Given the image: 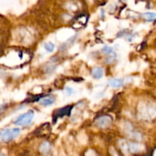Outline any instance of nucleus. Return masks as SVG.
<instances>
[{"mask_svg": "<svg viewBox=\"0 0 156 156\" xmlns=\"http://www.w3.org/2000/svg\"><path fill=\"white\" fill-rule=\"evenodd\" d=\"M139 116L144 120H152L156 118V107L151 104H142L139 107Z\"/></svg>", "mask_w": 156, "mask_h": 156, "instance_id": "nucleus-1", "label": "nucleus"}, {"mask_svg": "<svg viewBox=\"0 0 156 156\" xmlns=\"http://www.w3.org/2000/svg\"><path fill=\"white\" fill-rule=\"evenodd\" d=\"M20 134V129L19 128H12V129H5L4 131L1 132L0 136L2 137V140L5 142H8L18 136Z\"/></svg>", "mask_w": 156, "mask_h": 156, "instance_id": "nucleus-2", "label": "nucleus"}, {"mask_svg": "<svg viewBox=\"0 0 156 156\" xmlns=\"http://www.w3.org/2000/svg\"><path fill=\"white\" fill-rule=\"evenodd\" d=\"M34 116V112L33 110H29L25 114L19 116L15 124L18 126H26L32 121Z\"/></svg>", "mask_w": 156, "mask_h": 156, "instance_id": "nucleus-3", "label": "nucleus"}, {"mask_svg": "<svg viewBox=\"0 0 156 156\" xmlns=\"http://www.w3.org/2000/svg\"><path fill=\"white\" fill-rule=\"evenodd\" d=\"M111 123H112V119H111V117L110 116H100V117L97 118V120H95L96 126H97V127L102 128V129H104V128L110 126Z\"/></svg>", "mask_w": 156, "mask_h": 156, "instance_id": "nucleus-4", "label": "nucleus"}, {"mask_svg": "<svg viewBox=\"0 0 156 156\" xmlns=\"http://www.w3.org/2000/svg\"><path fill=\"white\" fill-rule=\"evenodd\" d=\"M104 76V70L101 67H95L92 69V76L96 79H100Z\"/></svg>", "mask_w": 156, "mask_h": 156, "instance_id": "nucleus-5", "label": "nucleus"}, {"mask_svg": "<svg viewBox=\"0 0 156 156\" xmlns=\"http://www.w3.org/2000/svg\"><path fill=\"white\" fill-rule=\"evenodd\" d=\"M55 102V98L52 96H49V97H46L42 98L40 101V104L43 106L47 107V106H50Z\"/></svg>", "mask_w": 156, "mask_h": 156, "instance_id": "nucleus-6", "label": "nucleus"}, {"mask_svg": "<svg viewBox=\"0 0 156 156\" xmlns=\"http://www.w3.org/2000/svg\"><path fill=\"white\" fill-rule=\"evenodd\" d=\"M129 150L131 152H139L143 149V145H142L141 144H138V143H130L128 145Z\"/></svg>", "mask_w": 156, "mask_h": 156, "instance_id": "nucleus-7", "label": "nucleus"}, {"mask_svg": "<svg viewBox=\"0 0 156 156\" xmlns=\"http://www.w3.org/2000/svg\"><path fill=\"white\" fill-rule=\"evenodd\" d=\"M109 85L114 88H118L123 85V80L120 78H113L109 81Z\"/></svg>", "mask_w": 156, "mask_h": 156, "instance_id": "nucleus-8", "label": "nucleus"}, {"mask_svg": "<svg viewBox=\"0 0 156 156\" xmlns=\"http://www.w3.org/2000/svg\"><path fill=\"white\" fill-rule=\"evenodd\" d=\"M143 17L145 19H146L147 21H152L155 19H156V13L154 12H145V13L143 15Z\"/></svg>", "mask_w": 156, "mask_h": 156, "instance_id": "nucleus-9", "label": "nucleus"}, {"mask_svg": "<svg viewBox=\"0 0 156 156\" xmlns=\"http://www.w3.org/2000/svg\"><path fill=\"white\" fill-rule=\"evenodd\" d=\"M49 148H50V145L47 142H44L41 144L40 147V151L42 153H46L49 150Z\"/></svg>", "mask_w": 156, "mask_h": 156, "instance_id": "nucleus-10", "label": "nucleus"}, {"mask_svg": "<svg viewBox=\"0 0 156 156\" xmlns=\"http://www.w3.org/2000/svg\"><path fill=\"white\" fill-rule=\"evenodd\" d=\"M44 49L49 53H52L55 49V45L51 42H47V43L44 44Z\"/></svg>", "mask_w": 156, "mask_h": 156, "instance_id": "nucleus-11", "label": "nucleus"}, {"mask_svg": "<svg viewBox=\"0 0 156 156\" xmlns=\"http://www.w3.org/2000/svg\"><path fill=\"white\" fill-rule=\"evenodd\" d=\"M101 51L104 53L105 55L107 56H108L109 55H110L111 53H113L114 52V49L110 47H108V46H104V47L102 48V49H101Z\"/></svg>", "mask_w": 156, "mask_h": 156, "instance_id": "nucleus-12", "label": "nucleus"}, {"mask_svg": "<svg viewBox=\"0 0 156 156\" xmlns=\"http://www.w3.org/2000/svg\"><path fill=\"white\" fill-rule=\"evenodd\" d=\"M120 148H121L122 151H123L124 153H126H126H127V151L129 150V148H128L127 145L124 143V140L120 141Z\"/></svg>", "mask_w": 156, "mask_h": 156, "instance_id": "nucleus-13", "label": "nucleus"}, {"mask_svg": "<svg viewBox=\"0 0 156 156\" xmlns=\"http://www.w3.org/2000/svg\"><path fill=\"white\" fill-rule=\"evenodd\" d=\"M65 91H66V93L67 95H71L74 93V91H73V89H72V88H70V87L66 88Z\"/></svg>", "mask_w": 156, "mask_h": 156, "instance_id": "nucleus-14", "label": "nucleus"}, {"mask_svg": "<svg viewBox=\"0 0 156 156\" xmlns=\"http://www.w3.org/2000/svg\"><path fill=\"white\" fill-rule=\"evenodd\" d=\"M85 156H96V154H95V152H94L93 150L89 149V150H88L87 152H85Z\"/></svg>", "mask_w": 156, "mask_h": 156, "instance_id": "nucleus-15", "label": "nucleus"}, {"mask_svg": "<svg viewBox=\"0 0 156 156\" xmlns=\"http://www.w3.org/2000/svg\"><path fill=\"white\" fill-rule=\"evenodd\" d=\"M110 153H111V155H112V156H119V155H118L117 153H116V150H115V149H114V148H113L112 147L110 148Z\"/></svg>", "mask_w": 156, "mask_h": 156, "instance_id": "nucleus-16", "label": "nucleus"}, {"mask_svg": "<svg viewBox=\"0 0 156 156\" xmlns=\"http://www.w3.org/2000/svg\"><path fill=\"white\" fill-rule=\"evenodd\" d=\"M0 134H1V132H0Z\"/></svg>", "mask_w": 156, "mask_h": 156, "instance_id": "nucleus-17", "label": "nucleus"}]
</instances>
